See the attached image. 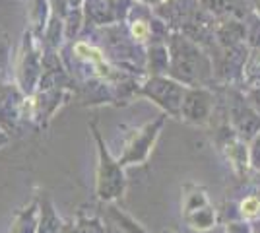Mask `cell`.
I'll return each mask as SVG.
<instances>
[{
    "instance_id": "obj_5",
    "label": "cell",
    "mask_w": 260,
    "mask_h": 233,
    "mask_svg": "<svg viewBox=\"0 0 260 233\" xmlns=\"http://www.w3.org/2000/svg\"><path fill=\"white\" fill-rule=\"evenodd\" d=\"M212 109H214V97H212V93L208 89L204 88L186 89L183 105H181V117L179 119H183L188 124L204 126V124L210 122Z\"/></svg>"
},
{
    "instance_id": "obj_15",
    "label": "cell",
    "mask_w": 260,
    "mask_h": 233,
    "mask_svg": "<svg viewBox=\"0 0 260 233\" xmlns=\"http://www.w3.org/2000/svg\"><path fill=\"white\" fill-rule=\"evenodd\" d=\"M239 214H241V220H258L260 218V192L249 194L241 200L239 204Z\"/></svg>"
},
{
    "instance_id": "obj_1",
    "label": "cell",
    "mask_w": 260,
    "mask_h": 233,
    "mask_svg": "<svg viewBox=\"0 0 260 233\" xmlns=\"http://www.w3.org/2000/svg\"><path fill=\"white\" fill-rule=\"evenodd\" d=\"M93 138L98 142V181H95V192L98 198L103 202H115L124 194L126 189V177H124V167L115 159L107 146L103 142V136L98 128L91 124Z\"/></svg>"
},
{
    "instance_id": "obj_14",
    "label": "cell",
    "mask_w": 260,
    "mask_h": 233,
    "mask_svg": "<svg viewBox=\"0 0 260 233\" xmlns=\"http://www.w3.org/2000/svg\"><path fill=\"white\" fill-rule=\"evenodd\" d=\"M109 216L113 220V225H117L122 233H146V229L142 227L138 222H134L130 216H126L124 212H120L115 206H109Z\"/></svg>"
},
{
    "instance_id": "obj_10",
    "label": "cell",
    "mask_w": 260,
    "mask_h": 233,
    "mask_svg": "<svg viewBox=\"0 0 260 233\" xmlns=\"http://www.w3.org/2000/svg\"><path fill=\"white\" fill-rule=\"evenodd\" d=\"M62 229V220L56 216L53 202L49 198H43L41 202V212H39V227L37 233H60Z\"/></svg>"
},
{
    "instance_id": "obj_9",
    "label": "cell",
    "mask_w": 260,
    "mask_h": 233,
    "mask_svg": "<svg viewBox=\"0 0 260 233\" xmlns=\"http://www.w3.org/2000/svg\"><path fill=\"white\" fill-rule=\"evenodd\" d=\"M20 105L22 103L16 99L10 91L0 93V128L4 132L16 128L18 119H20Z\"/></svg>"
},
{
    "instance_id": "obj_21",
    "label": "cell",
    "mask_w": 260,
    "mask_h": 233,
    "mask_svg": "<svg viewBox=\"0 0 260 233\" xmlns=\"http://www.w3.org/2000/svg\"><path fill=\"white\" fill-rule=\"evenodd\" d=\"M163 233H173V231H163Z\"/></svg>"
},
{
    "instance_id": "obj_13",
    "label": "cell",
    "mask_w": 260,
    "mask_h": 233,
    "mask_svg": "<svg viewBox=\"0 0 260 233\" xmlns=\"http://www.w3.org/2000/svg\"><path fill=\"white\" fill-rule=\"evenodd\" d=\"M243 80L249 84L250 88L260 84V47H256L245 60L243 64Z\"/></svg>"
},
{
    "instance_id": "obj_12",
    "label": "cell",
    "mask_w": 260,
    "mask_h": 233,
    "mask_svg": "<svg viewBox=\"0 0 260 233\" xmlns=\"http://www.w3.org/2000/svg\"><path fill=\"white\" fill-rule=\"evenodd\" d=\"M60 233H105V225L98 218H78L76 222H62Z\"/></svg>"
},
{
    "instance_id": "obj_2",
    "label": "cell",
    "mask_w": 260,
    "mask_h": 233,
    "mask_svg": "<svg viewBox=\"0 0 260 233\" xmlns=\"http://www.w3.org/2000/svg\"><path fill=\"white\" fill-rule=\"evenodd\" d=\"M171 72L179 82L198 88L210 74V64L194 43L184 37H175L171 43Z\"/></svg>"
},
{
    "instance_id": "obj_17",
    "label": "cell",
    "mask_w": 260,
    "mask_h": 233,
    "mask_svg": "<svg viewBox=\"0 0 260 233\" xmlns=\"http://www.w3.org/2000/svg\"><path fill=\"white\" fill-rule=\"evenodd\" d=\"M225 233H254V229L250 227V223L247 220L241 222H231L225 225Z\"/></svg>"
},
{
    "instance_id": "obj_6",
    "label": "cell",
    "mask_w": 260,
    "mask_h": 233,
    "mask_svg": "<svg viewBox=\"0 0 260 233\" xmlns=\"http://www.w3.org/2000/svg\"><path fill=\"white\" fill-rule=\"evenodd\" d=\"M231 128L237 132L241 140L249 144L250 140L260 132V115L249 103H235L231 107Z\"/></svg>"
},
{
    "instance_id": "obj_16",
    "label": "cell",
    "mask_w": 260,
    "mask_h": 233,
    "mask_svg": "<svg viewBox=\"0 0 260 233\" xmlns=\"http://www.w3.org/2000/svg\"><path fill=\"white\" fill-rule=\"evenodd\" d=\"M249 165L252 171L260 173V132L249 142Z\"/></svg>"
},
{
    "instance_id": "obj_7",
    "label": "cell",
    "mask_w": 260,
    "mask_h": 233,
    "mask_svg": "<svg viewBox=\"0 0 260 233\" xmlns=\"http://www.w3.org/2000/svg\"><path fill=\"white\" fill-rule=\"evenodd\" d=\"M221 150L225 152L231 165L235 167V171L243 173L249 169V144L245 140H241L237 132L233 128H229V136L225 134L221 140Z\"/></svg>"
},
{
    "instance_id": "obj_20",
    "label": "cell",
    "mask_w": 260,
    "mask_h": 233,
    "mask_svg": "<svg viewBox=\"0 0 260 233\" xmlns=\"http://www.w3.org/2000/svg\"><path fill=\"white\" fill-rule=\"evenodd\" d=\"M8 140H10V138H8V134H6L4 130H2V128H0V148L8 144Z\"/></svg>"
},
{
    "instance_id": "obj_8",
    "label": "cell",
    "mask_w": 260,
    "mask_h": 233,
    "mask_svg": "<svg viewBox=\"0 0 260 233\" xmlns=\"http://www.w3.org/2000/svg\"><path fill=\"white\" fill-rule=\"evenodd\" d=\"M39 212H41V204L37 202V198L27 202L22 210L16 214V218L12 222L10 233H37Z\"/></svg>"
},
{
    "instance_id": "obj_4",
    "label": "cell",
    "mask_w": 260,
    "mask_h": 233,
    "mask_svg": "<svg viewBox=\"0 0 260 233\" xmlns=\"http://www.w3.org/2000/svg\"><path fill=\"white\" fill-rule=\"evenodd\" d=\"M144 95L152 99L155 105H159L169 117L179 119L181 117V105H183L186 88L181 86L179 82L169 80L163 76H153L144 84Z\"/></svg>"
},
{
    "instance_id": "obj_19",
    "label": "cell",
    "mask_w": 260,
    "mask_h": 233,
    "mask_svg": "<svg viewBox=\"0 0 260 233\" xmlns=\"http://www.w3.org/2000/svg\"><path fill=\"white\" fill-rule=\"evenodd\" d=\"M249 105L260 115V84H258V86H254V88H250V93H249Z\"/></svg>"
},
{
    "instance_id": "obj_11",
    "label": "cell",
    "mask_w": 260,
    "mask_h": 233,
    "mask_svg": "<svg viewBox=\"0 0 260 233\" xmlns=\"http://www.w3.org/2000/svg\"><path fill=\"white\" fill-rule=\"evenodd\" d=\"M184 220H186V223H188L192 229L208 231V229L214 227V223H216V212L208 204V206H202V208L190 212V214H184Z\"/></svg>"
},
{
    "instance_id": "obj_3",
    "label": "cell",
    "mask_w": 260,
    "mask_h": 233,
    "mask_svg": "<svg viewBox=\"0 0 260 233\" xmlns=\"http://www.w3.org/2000/svg\"><path fill=\"white\" fill-rule=\"evenodd\" d=\"M163 124H165V115H161L155 121L148 122V124H144L142 128L132 130V134L126 140V144H124V152L119 157L120 165L124 167L132 165V163H144L148 159L150 152H152L159 132H161Z\"/></svg>"
},
{
    "instance_id": "obj_18",
    "label": "cell",
    "mask_w": 260,
    "mask_h": 233,
    "mask_svg": "<svg viewBox=\"0 0 260 233\" xmlns=\"http://www.w3.org/2000/svg\"><path fill=\"white\" fill-rule=\"evenodd\" d=\"M132 35H134L138 41H146L148 35H150V27H148L144 22H136L134 25H132Z\"/></svg>"
}]
</instances>
